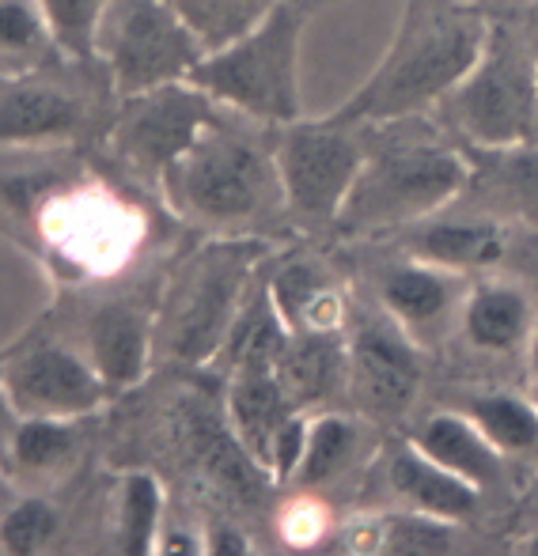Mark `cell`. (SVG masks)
<instances>
[{
    "instance_id": "8992f818",
    "label": "cell",
    "mask_w": 538,
    "mask_h": 556,
    "mask_svg": "<svg viewBox=\"0 0 538 556\" xmlns=\"http://www.w3.org/2000/svg\"><path fill=\"white\" fill-rule=\"evenodd\" d=\"M96 58L107 65L114 96L134 99L163 84L190 80L205 50L171 0H107Z\"/></svg>"
},
{
    "instance_id": "83f0119b",
    "label": "cell",
    "mask_w": 538,
    "mask_h": 556,
    "mask_svg": "<svg viewBox=\"0 0 538 556\" xmlns=\"http://www.w3.org/2000/svg\"><path fill=\"white\" fill-rule=\"evenodd\" d=\"M38 4H42V15L50 23L58 53H65L73 61L96 58L107 0H38Z\"/></svg>"
},
{
    "instance_id": "5b68a950",
    "label": "cell",
    "mask_w": 538,
    "mask_h": 556,
    "mask_svg": "<svg viewBox=\"0 0 538 556\" xmlns=\"http://www.w3.org/2000/svg\"><path fill=\"white\" fill-rule=\"evenodd\" d=\"M471 186V160L448 144H395L364 155L338 227L356 235L413 227Z\"/></svg>"
},
{
    "instance_id": "836d02e7",
    "label": "cell",
    "mask_w": 538,
    "mask_h": 556,
    "mask_svg": "<svg viewBox=\"0 0 538 556\" xmlns=\"http://www.w3.org/2000/svg\"><path fill=\"white\" fill-rule=\"evenodd\" d=\"M527 359H531V371H535V379H538V318H535L531 337H527Z\"/></svg>"
},
{
    "instance_id": "d4e9b609",
    "label": "cell",
    "mask_w": 538,
    "mask_h": 556,
    "mask_svg": "<svg viewBox=\"0 0 538 556\" xmlns=\"http://www.w3.org/2000/svg\"><path fill=\"white\" fill-rule=\"evenodd\" d=\"M356 446V420L341 413H323L308 420V443H303L296 477L303 489H323L349 466Z\"/></svg>"
},
{
    "instance_id": "44dd1931",
    "label": "cell",
    "mask_w": 538,
    "mask_h": 556,
    "mask_svg": "<svg viewBox=\"0 0 538 556\" xmlns=\"http://www.w3.org/2000/svg\"><path fill=\"white\" fill-rule=\"evenodd\" d=\"M4 451L15 473H27V477L61 473L80 454V420L15 417L12 432L4 440Z\"/></svg>"
},
{
    "instance_id": "603a6c76",
    "label": "cell",
    "mask_w": 538,
    "mask_h": 556,
    "mask_svg": "<svg viewBox=\"0 0 538 556\" xmlns=\"http://www.w3.org/2000/svg\"><path fill=\"white\" fill-rule=\"evenodd\" d=\"M183 23L193 30L201 50L213 53L251 35L280 0H171Z\"/></svg>"
},
{
    "instance_id": "9a60e30c",
    "label": "cell",
    "mask_w": 538,
    "mask_h": 556,
    "mask_svg": "<svg viewBox=\"0 0 538 556\" xmlns=\"http://www.w3.org/2000/svg\"><path fill=\"white\" fill-rule=\"evenodd\" d=\"M349 375V337L341 330H285L277 349V379L300 413L330 402Z\"/></svg>"
},
{
    "instance_id": "2e32d148",
    "label": "cell",
    "mask_w": 538,
    "mask_h": 556,
    "mask_svg": "<svg viewBox=\"0 0 538 556\" xmlns=\"http://www.w3.org/2000/svg\"><path fill=\"white\" fill-rule=\"evenodd\" d=\"M384 473H387L391 492L405 507L436 515V519L463 522V519H471L481 504V489H474L471 481H463V477H455L451 469H443L440 462H433L410 440L387 454Z\"/></svg>"
},
{
    "instance_id": "7a4b0ae2",
    "label": "cell",
    "mask_w": 538,
    "mask_h": 556,
    "mask_svg": "<svg viewBox=\"0 0 538 556\" xmlns=\"http://www.w3.org/2000/svg\"><path fill=\"white\" fill-rule=\"evenodd\" d=\"M262 257L266 242L254 235H216L201 242L171 273L155 303V352L186 367L221 359L251 300Z\"/></svg>"
},
{
    "instance_id": "f546056e",
    "label": "cell",
    "mask_w": 538,
    "mask_h": 556,
    "mask_svg": "<svg viewBox=\"0 0 538 556\" xmlns=\"http://www.w3.org/2000/svg\"><path fill=\"white\" fill-rule=\"evenodd\" d=\"M493 155L501 160L504 193H509L527 216L538 220V144L527 140V144L504 148V152H493Z\"/></svg>"
},
{
    "instance_id": "1f68e13d",
    "label": "cell",
    "mask_w": 538,
    "mask_h": 556,
    "mask_svg": "<svg viewBox=\"0 0 538 556\" xmlns=\"http://www.w3.org/2000/svg\"><path fill=\"white\" fill-rule=\"evenodd\" d=\"M15 500H20V492H15L12 473H8V469H0V519H4V511L15 504Z\"/></svg>"
},
{
    "instance_id": "ac0fdd59",
    "label": "cell",
    "mask_w": 538,
    "mask_h": 556,
    "mask_svg": "<svg viewBox=\"0 0 538 556\" xmlns=\"http://www.w3.org/2000/svg\"><path fill=\"white\" fill-rule=\"evenodd\" d=\"M504 250H509V231L493 220H421L405 239V254L455 273L497 265Z\"/></svg>"
},
{
    "instance_id": "ffe728a7",
    "label": "cell",
    "mask_w": 538,
    "mask_h": 556,
    "mask_svg": "<svg viewBox=\"0 0 538 556\" xmlns=\"http://www.w3.org/2000/svg\"><path fill=\"white\" fill-rule=\"evenodd\" d=\"M270 300L288 330H341V300L318 262H292L270 280Z\"/></svg>"
},
{
    "instance_id": "8fae6325",
    "label": "cell",
    "mask_w": 538,
    "mask_h": 556,
    "mask_svg": "<svg viewBox=\"0 0 538 556\" xmlns=\"http://www.w3.org/2000/svg\"><path fill=\"white\" fill-rule=\"evenodd\" d=\"M349 337L346 387L361 417L395 425L413 409L421 394V359L413 337L384 311V318H361Z\"/></svg>"
},
{
    "instance_id": "7c38bea8",
    "label": "cell",
    "mask_w": 538,
    "mask_h": 556,
    "mask_svg": "<svg viewBox=\"0 0 538 556\" xmlns=\"http://www.w3.org/2000/svg\"><path fill=\"white\" fill-rule=\"evenodd\" d=\"M88 122L84 103L38 73L0 76V148H42L73 140Z\"/></svg>"
},
{
    "instance_id": "52a82bcc",
    "label": "cell",
    "mask_w": 538,
    "mask_h": 556,
    "mask_svg": "<svg viewBox=\"0 0 538 556\" xmlns=\"http://www.w3.org/2000/svg\"><path fill=\"white\" fill-rule=\"evenodd\" d=\"M443 106L459 132L486 152L527 144L538 125V58L509 30L493 27L486 53Z\"/></svg>"
},
{
    "instance_id": "9c48e42d",
    "label": "cell",
    "mask_w": 538,
    "mask_h": 556,
    "mask_svg": "<svg viewBox=\"0 0 538 556\" xmlns=\"http://www.w3.org/2000/svg\"><path fill=\"white\" fill-rule=\"evenodd\" d=\"M213 111L216 103L190 80L140 91L134 99H122L111 148L129 170L160 182L178 155L201 137V129L216 122Z\"/></svg>"
},
{
    "instance_id": "277c9868",
    "label": "cell",
    "mask_w": 538,
    "mask_h": 556,
    "mask_svg": "<svg viewBox=\"0 0 538 556\" xmlns=\"http://www.w3.org/2000/svg\"><path fill=\"white\" fill-rule=\"evenodd\" d=\"M300 42V8L292 0H280L251 35L205 53L190 84H198L224 111L254 117V122L292 125L303 117Z\"/></svg>"
},
{
    "instance_id": "3957f363",
    "label": "cell",
    "mask_w": 538,
    "mask_h": 556,
    "mask_svg": "<svg viewBox=\"0 0 538 556\" xmlns=\"http://www.w3.org/2000/svg\"><path fill=\"white\" fill-rule=\"evenodd\" d=\"M160 190L171 213L224 235L262 224L277 205L285 208L273 155L221 122L201 129V137L160 178Z\"/></svg>"
},
{
    "instance_id": "e0dca14e",
    "label": "cell",
    "mask_w": 538,
    "mask_h": 556,
    "mask_svg": "<svg viewBox=\"0 0 538 556\" xmlns=\"http://www.w3.org/2000/svg\"><path fill=\"white\" fill-rule=\"evenodd\" d=\"M410 443L481 492L501 481L504 473V451L493 446V440L466 413H436V417L421 420L410 432Z\"/></svg>"
},
{
    "instance_id": "d6a6232c",
    "label": "cell",
    "mask_w": 538,
    "mask_h": 556,
    "mask_svg": "<svg viewBox=\"0 0 538 556\" xmlns=\"http://www.w3.org/2000/svg\"><path fill=\"white\" fill-rule=\"evenodd\" d=\"M12 425H15V413H12V405H8V397H4V387H0V440H8Z\"/></svg>"
},
{
    "instance_id": "d6986e66",
    "label": "cell",
    "mask_w": 538,
    "mask_h": 556,
    "mask_svg": "<svg viewBox=\"0 0 538 556\" xmlns=\"http://www.w3.org/2000/svg\"><path fill=\"white\" fill-rule=\"evenodd\" d=\"M535 330L527 292L509 280H486L463 300V333L481 352H516Z\"/></svg>"
},
{
    "instance_id": "7402d4cb",
    "label": "cell",
    "mask_w": 538,
    "mask_h": 556,
    "mask_svg": "<svg viewBox=\"0 0 538 556\" xmlns=\"http://www.w3.org/2000/svg\"><path fill=\"white\" fill-rule=\"evenodd\" d=\"M58 53L38 0H0V76L38 73Z\"/></svg>"
},
{
    "instance_id": "30bf717a",
    "label": "cell",
    "mask_w": 538,
    "mask_h": 556,
    "mask_svg": "<svg viewBox=\"0 0 538 556\" xmlns=\"http://www.w3.org/2000/svg\"><path fill=\"white\" fill-rule=\"evenodd\" d=\"M0 387L15 417L84 420L111 397V387L96 364L50 337L27 341L0 359Z\"/></svg>"
},
{
    "instance_id": "484cf974",
    "label": "cell",
    "mask_w": 538,
    "mask_h": 556,
    "mask_svg": "<svg viewBox=\"0 0 538 556\" xmlns=\"http://www.w3.org/2000/svg\"><path fill=\"white\" fill-rule=\"evenodd\" d=\"M466 417L504 454H524L538 446V405L520 394H474L466 397Z\"/></svg>"
},
{
    "instance_id": "f1b7e54d",
    "label": "cell",
    "mask_w": 538,
    "mask_h": 556,
    "mask_svg": "<svg viewBox=\"0 0 538 556\" xmlns=\"http://www.w3.org/2000/svg\"><path fill=\"white\" fill-rule=\"evenodd\" d=\"M58 511L42 496H20L0 519V549L15 556H35L58 538Z\"/></svg>"
},
{
    "instance_id": "6da1fadb",
    "label": "cell",
    "mask_w": 538,
    "mask_h": 556,
    "mask_svg": "<svg viewBox=\"0 0 538 556\" xmlns=\"http://www.w3.org/2000/svg\"><path fill=\"white\" fill-rule=\"evenodd\" d=\"M493 23L471 0H405L372 76L326 114L334 125H391L443 103L478 65Z\"/></svg>"
},
{
    "instance_id": "cb8c5ba5",
    "label": "cell",
    "mask_w": 538,
    "mask_h": 556,
    "mask_svg": "<svg viewBox=\"0 0 538 556\" xmlns=\"http://www.w3.org/2000/svg\"><path fill=\"white\" fill-rule=\"evenodd\" d=\"M163 522V489L152 473L134 469L122 477L118 489V549L122 553H155L160 549Z\"/></svg>"
},
{
    "instance_id": "5bb4252c",
    "label": "cell",
    "mask_w": 538,
    "mask_h": 556,
    "mask_svg": "<svg viewBox=\"0 0 538 556\" xmlns=\"http://www.w3.org/2000/svg\"><path fill=\"white\" fill-rule=\"evenodd\" d=\"M466 300L463 273L433 265L425 257H405L379 273V303L410 337L436 330Z\"/></svg>"
},
{
    "instance_id": "4fadbf2b",
    "label": "cell",
    "mask_w": 538,
    "mask_h": 556,
    "mask_svg": "<svg viewBox=\"0 0 538 556\" xmlns=\"http://www.w3.org/2000/svg\"><path fill=\"white\" fill-rule=\"evenodd\" d=\"M84 356L96 364L111 390H129L155 359V307L140 300H111L88 318Z\"/></svg>"
},
{
    "instance_id": "4dcf8cb0",
    "label": "cell",
    "mask_w": 538,
    "mask_h": 556,
    "mask_svg": "<svg viewBox=\"0 0 538 556\" xmlns=\"http://www.w3.org/2000/svg\"><path fill=\"white\" fill-rule=\"evenodd\" d=\"M205 553H251V542H247L243 530H236L232 522H209Z\"/></svg>"
},
{
    "instance_id": "4316f807",
    "label": "cell",
    "mask_w": 538,
    "mask_h": 556,
    "mask_svg": "<svg viewBox=\"0 0 538 556\" xmlns=\"http://www.w3.org/2000/svg\"><path fill=\"white\" fill-rule=\"evenodd\" d=\"M451 530H455V522L402 507V511L376 519L361 538H368L364 549H372V553H410L413 556V553H448Z\"/></svg>"
},
{
    "instance_id": "e575fe53",
    "label": "cell",
    "mask_w": 538,
    "mask_h": 556,
    "mask_svg": "<svg viewBox=\"0 0 538 556\" xmlns=\"http://www.w3.org/2000/svg\"><path fill=\"white\" fill-rule=\"evenodd\" d=\"M520 553H531V556H538V534H531V538H527V542L520 545Z\"/></svg>"
},
{
    "instance_id": "ba28073f",
    "label": "cell",
    "mask_w": 538,
    "mask_h": 556,
    "mask_svg": "<svg viewBox=\"0 0 538 556\" xmlns=\"http://www.w3.org/2000/svg\"><path fill=\"white\" fill-rule=\"evenodd\" d=\"M280 144L273 152L280 178L285 213L303 224H338L349 193L364 167V152L346 125H334L326 117L318 122L280 125Z\"/></svg>"
}]
</instances>
